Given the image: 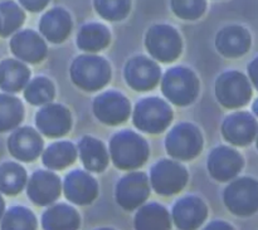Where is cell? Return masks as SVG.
Returning <instances> with one entry per match:
<instances>
[{
	"label": "cell",
	"mask_w": 258,
	"mask_h": 230,
	"mask_svg": "<svg viewBox=\"0 0 258 230\" xmlns=\"http://www.w3.org/2000/svg\"><path fill=\"white\" fill-rule=\"evenodd\" d=\"M110 154L116 168L120 170H135L148 161L149 146L138 133L121 131L111 140Z\"/></svg>",
	"instance_id": "1"
},
{
	"label": "cell",
	"mask_w": 258,
	"mask_h": 230,
	"mask_svg": "<svg viewBox=\"0 0 258 230\" xmlns=\"http://www.w3.org/2000/svg\"><path fill=\"white\" fill-rule=\"evenodd\" d=\"M71 78L82 90L95 92L105 87L110 81V64L105 58L98 55H80L72 63Z\"/></svg>",
	"instance_id": "2"
},
{
	"label": "cell",
	"mask_w": 258,
	"mask_h": 230,
	"mask_svg": "<svg viewBox=\"0 0 258 230\" xmlns=\"http://www.w3.org/2000/svg\"><path fill=\"white\" fill-rule=\"evenodd\" d=\"M224 205L229 213L239 218H248L258 213V180L238 178L228 184L223 193Z\"/></svg>",
	"instance_id": "3"
},
{
	"label": "cell",
	"mask_w": 258,
	"mask_h": 230,
	"mask_svg": "<svg viewBox=\"0 0 258 230\" xmlns=\"http://www.w3.org/2000/svg\"><path fill=\"white\" fill-rule=\"evenodd\" d=\"M161 90L171 103L176 106H188L198 96L199 81L188 68L175 67L165 73Z\"/></svg>",
	"instance_id": "4"
},
{
	"label": "cell",
	"mask_w": 258,
	"mask_h": 230,
	"mask_svg": "<svg viewBox=\"0 0 258 230\" xmlns=\"http://www.w3.org/2000/svg\"><path fill=\"white\" fill-rule=\"evenodd\" d=\"M173 120V111L165 101L156 97L144 98L136 105L134 123L143 132L160 133Z\"/></svg>",
	"instance_id": "5"
},
{
	"label": "cell",
	"mask_w": 258,
	"mask_h": 230,
	"mask_svg": "<svg viewBox=\"0 0 258 230\" xmlns=\"http://www.w3.org/2000/svg\"><path fill=\"white\" fill-rule=\"evenodd\" d=\"M150 185L156 194L171 196L179 194L188 184L189 174L179 163L161 160L150 170Z\"/></svg>",
	"instance_id": "6"
},
{
	"label": "cell",
	"mask_w": 258,
	"mask_h": 230,
	"mask_svg": "<svg viewBox=\"0 0 258 230\" xmlns=\"http://www.w3.org/2000/svg\"><path fill=\"white\" fill-rule=\"evenodd\" d=\"M150 193L149 176L145 173L134 171L118 180L115 189L116 203L126 211L138 210L148 201Z\"/></svg>",
	"instance_id": "7"
},
{
	"label": "cell",
	"mask_w": 258,
	"mask_h": 230,
	"mask_svg": "<svg viewBox=\"0 0 258 230\" xmlns=\"http://www.w3.org/2000/svg\"><path fill=\"white\" fill-rule=\"evenodd\" d=\"M202 148V133L191 123H179L166 136V151L176 160H191L201 154Z\"/></svg>",
	"instance_id": "8"
},
{
	"label": "cell",
	"mask_w": 258,
	"mask_h": 230,
	"mask_svg": "<svg viewBox=\"0 0 258 230\" xmlns=\"http://www.w3.org/2000/svg\"><path fill=\"white\" fill-rule=\"evenodd\" d=\"M216 95L219 103L224 107H243L252 97L251 83L243 73L229 70L217 80Z\"/></svg>",
	"instance_id": "9"
},
{
	"label": "cell",
	"mask_w": 258,
	"mask_h": 230,
	"mask_svg": "<svg viewBox=\"0 0 258 230\" xmlns=\"http://www.w3.org/2000/svg\"><path fill=\"white\" fill-rule=\"evenodd\" d=\"M146 48L155 59L163 63L175 60L181 53L179 33L169 25H154L146 34Z\"/></svg>",
	"instance_id": "10"
},
{
	"label": "cell",
	"mask_w": 258,
	"mask_h": 230,
	"mask_svg": "<svg viewBox=\"0 0 258 230\" xmlns=\"http://www.w3.org/2000/svg\"><path fill=\"white\" fill-rule=\"evenodd\" d=\"M170 215L179 230H198L208 218V206L199 196L188 195L176 200Z\"/></svg>",
	"instance_id": "11"
},
{
	"label": "cell",
	"mask_w": 258,
	"mask_h": 230,
	"mask_svg": "<svg viewBox=\"0 0 258 230\" xmlns=\"http://www.w3.org/2000/svg\"><path fill=\"white\" fill-rule=\"evenodd\" d=\"M62 181L52 171L38 170L32 174L27 183V195L38 206H49L59 199Z\"/></svg>",
	"instance_id": "12"
},
{
	"label": "cell",
	"mask_w": 258,
	"mask_h": 230,
	"mask_svg": "<svg viewBox=\"0 0 258 230\" xmlns=\"http://www.w3.org/2000/svg\"><path fill=\"white\" fill-rule=\"evenodd\" d=\"M62 191L66 199L75 205H90L98 196L97 180L91 174L82 170H73L64 178Z\"/></svg>",
	"instance_id": "13"
},
{
	"label": "cell",
	"mask_w": 258,
	"mask_h": 230,
	"mask_svg": "<svg viewBox=\"0 0 258 230\" xmlns=\"http://www.w3.org/2000/svg\"><path fill=\"white\" fill-rule=\"evenodd\" d=\"M243 158L238 151L227 146L214 148L208 158V171L214 180L228 183L236 179L243 169Z\"/></svg>",
	"instance_id": "14"
},
{
	"label": "cell",
	"mask_w": 258,
	"mask_h": 230,
	"mask_svg": "<svg viewBox=\"0 0 258 230\" xmlns=\"http://www.w3.org/2000/svg\"><path fill=\"white\" fill-rule=\"evenodd\" d=\"M95 115L106 125H120L130 116L131 106L127 98L115 91H108L96 97L93 102Z\"/></svg>",
	"instance_id": "15"
},
{
	"label": "cell",
	"mask_w": 258,
	"mask_h": 230,
	"mask_svg": "<svg viewBox=\"0 0 258 230\" xmlns=\"http://www.w3.org/2000/svg\"><path fill=\"white\" fill-rule=\"evenodd\" d=\"M160 67L144 55L134 57L126 63L125 78L127 85L135 91H150L159 83Z\"/></svg>",
	"instance_id": "16"
},
{
	"label": "cell",
	"mask_w": 258,
	"mask_h": 230,
	"mask_svg": "<svg viewBox=\"0 0 258 230\" xmlns=\"http://www.w3.org/2000/svg\"><path fill=\"white\" fill-rule=\"evenodd\" d=\"M222 133L226 141L236 146H247L258 133V122L248 112L229 115L222 125Z\"/></svg>",
	"instance_id": "17"
},
{
	"label": "cell",
	"mask_w": 258,
	"mask_h": 230,
	"mask_svg": "<svg viewBox=\"0 0 258 230\" xmlns=\"http://www.w3.org/2000/svg\"><path fill=\"white\" fill-rule=\"evenodd\" d=\"M38 130L47 137H62L72 126L71 113L62 105H48L35 116Z\"/></svg>",
	"instance_id": "18"
},
{
	"label": "cell",
	"mask_w": 258,
	"mask_h": 230,
	"mask_svg": "<svg viewBox=\"0 0 258 230\" xmlns=\"http://www.w3.org/2000/svg\"><path fill=\"white\" fill-rule=\"evenodd\" d=\"M8 148L13 158L23 163L34 161L42 154L43 140L32 127L15 130L8 140Z\"/></svg>",
	"instance_id": "19"
},
{
	"label": "cell",
	"mask_w": 258,
	"mask_h": 230,
	"mask_svg": "<svg viewBox=\"0 0 258 230\" xmlns=\"http://www.w3.org/2000/svg\"><path fill=\"white\" fill-rule=\"evenodd\" d=\"M10 49L13 54L27 63H39L47 54V45L44 40L33 30H23L17 33L10 40Z\"/></svg>",
	"instance_id": "20"
},
{
	"label": "cell",
	"mask_w": 258,
	"mask_h": 230,
	"mask_svg": "<svg viewBox=\"0 0 258 230\" xmlns=\"http://www.w3.org/2000/svg\"><path fill=\"white\" fill-rule=\"evenodd\" d=\"M40 221L43 230H78L81 226L78 211L66 203H54L48 206Z\"/></svg>",
	"instance_id": "21"
},
{
	"label": "cell",
	"mask_w": 258,
	"mask_h": 230,
	"mask_svg": "<svg viewBox=\"0 0 258 230\" xmlns=\"http://www.w3.org/2000/svg\"><path fill=\"white\" fill-rule=\"evenodd\" d=\"M217 49L228 58H237L246 54L251 47V37L244 28L232 25L222 29L216 39Z\"/></svg>",
	"instance_id": "22"
},
{
	"label": "cell",
	"mask_w": 258,
	"mask_h": 230,
	"mask_svg": "<svg viewBox=\"0 0 258 230\" xmlns=\"http://www.w3.org/2000/svg\"><path fill=\"white\" fill-rule=\"evenodd\" d=\"M173 220L165 206L158 203L144 204L134 218L135 230H171Z\"/></svg>",
	"instance_id": "23"
},
{
	"label": "cell",
	"mask_w": 258,
	"mask_h": 230,
	"mask_svg": "<svg viewBox=\"0 0 258 230\" xmlns=\"http://www.w3.org/2000/svg\"><path fill=\"white\" fill-rule=\"evenodd\" d=\"M72 29L71 17L64 9L54 8L42 17L39 30L49 42L62 43L70 35Z\"/></svg>",
	"instance_id": "24"
},
{
	"label": "cell",
	"mask_w": 258,
	"mask_h": 230,
	"mask_svg": "<svg viewBox=\"0 0 258 230\" xmlns=\"http://www.w3.org/2000/svg\"><path fill=\"white\" fill-rule=\"evenodd\" d=\"M78 152L86 170L102 173L108 165V152L101 141L93 137H83L78 143Z\"/></svg>",
	"instance_id": "25"
},
{
	"label": "cell",
	"mask_w": 258,
	"mask_h": 230,
	"mask_svg": "<svg viewBox=\"0 0 258 230\" xmlns=\"http://www.w3.org/2000/svg\"><path fill=\"white\" fill-rule=\"evenodd\" d=\"M30 70L23 63L15 59L0 62V90L8 93L22 91L28 85Z\"/></svg>",
	"instance_id": "26"
},
{
	"label": "cell",
	"mask_w": 258,
	"mask_h": 230,
	"mask_svg": "<svg viewBox=\"0 0 258 230\" xmlns=\"http://www.w3.org/2000/svg\"><path fill=\"white\" fill-rule=\"evenodd\" d=\"M28 183L25 169L17 163H4L0 165V194L15 196L22 193Z\"/></svg>",
	"instance_id": "27"
},
{
	"label": "cell",
	"mask_w": 258,
	"mask_h": 230,
	"mask_svg": "<svg viewBox=\"0 0 258 230\" xmlns=\"http://www.w3.org/2000/svg\"><path fill=\"white\" fill-rule=\"evenodd\" d=\"M43 164L50 170H63L72 165L77 159L75 145L67 141L52 143L43 154Z\"/></svg>",
	"instance_id": "28"
},
{
	"label": "cell",
	"mask_w": 258,
	"mask_h": 230,
	"mask_svg": "<svg viewBox=\"0 0 258 230\" xmlns=\"http://www.w3.org/2000/svg\"><path fill=\"white\" fill-rule=\"evenodd\" d=\"M110 43V32L102 24L91 23L80 30L77 37V45L82 50L95 53L106 48Z\"/></svg>",
	"instance_id": "29"
},
{
	"label": "cell",
	"mask_w": 258,
	"mask_h": 230,
	"mask_svg": "<svg viewBox=\"0 0 258 230\" xmlns=\"http://www.w3.org/2000/svg\"><path fill=\"white\" fill-rule=\"evenodd\" d=\"M0 230H38L37 216L25 206H12L0 220Z\"/></svg>",
	"instance_id": "30"
},
{
	"label": "cell",
	"mask_w": 258,
	"mask_h": 230,
	"mask_svg": "<svg viewBox=\"0 0 258 230\" xmlns=\"http://www.w3.org/2000/svg\"><path fill=\"white\" fill-rule=\"evenodd\" d=\"M24 117V107L19 98L10 95H0V132L17 127Z\"/></svg>",
	"instance_id": "31"
},
{
	"label": "cell",
	"mask_w": 258,
	"mask_h": 230,
	"mask_svg": "<svg viewBox=\"0 0 258 230\" xmlns=\"http://www.w3.org/2000/svg\"><path fill=\"white\" fill-rule=\"evenodd\" d=\"M24 12L13 0L0 3V37H9L24 23Z\"/></svg>",
	"instance_id": "32"
},
{
	"label": "cell",
	"mask_w": 258,
	"mask_h": 230,
	"mask_svg": "<svg viewBox=\"0 0 258 230\" xmlns=\"http://www.w3.org/2000/svg\"><path fill=\"white\" fill-rule=\"evenodd\" d=\"M24 97L30 105L34 106L49 103L54 98V86L47 78L38 77L28 83Z\"/></svg>",
	"instance_id": "33"
},
{
	"label": "cell",
	"mask_w": 258,
	"mask_h": 230,
	"mask_svg": "<svg viewBox=\"0 0 258 230\" xmlns=\"http://www.w3.org/2000/svg\"><path fill=\"white\" fill-rule=\"evenodd\" d=\"M130 0H95L98 14L107 20H121L130 12Z\"/></svg>",
	"instance_id": "34"
},
{
	"label": "cell",
	"mask_w": 258,
	"mask_h": 230,
	"mask_svg": "<svg viewBox=\"0 0 258 230\" xmlns=\"http://www.w3.org/2000/svg\"><path fill=\"white\" fill-rule=\"evenodd\" d=\"M171 8L181 19L194 20L203 15L206 0H171Z\"/></svg>",
	"instance_id": "35"
},
{
	"label": "cell",
	"mask_w": 258,
	"mask_h": 230,
	"mask_svg": "<svg viewBox=\"0 0 258 230\" xmlns=\"http://www.w3.org/2000/svg\"><path fill=\"white\" fill-rule=\"evenodd\" d=\"M19 3L29 12H39L44 9L49 0H19Z\"/></svg>",
	"instance_id": "36"
},
{
	"label": "cell",
	"mask_w": 258,
	"mask_h": 230,
	"mask_svg": "<svg viewBox=\"0 0 258 230\" xmlns=\"http://www.w3.org/2000/svg\"><path fill=\"white\" fill-rule=\"evenodd\" d=\"M203 230H236V228L224 220H214L207 224Z\"/></svg>",
	"instance_id": "37"
},
{
	"label": "cell",
	"mask_w": 258,
	"mask_h": 230,
	"mask_svg": "<svg viewBox=\"0 0 258 230\" xmlns=\"http://www.w3.org/2000/svg\"><path fill=\"white\" fill-rule=\"evenodd\" d=\"M248 75L249 80H251L252 85L254 86V88L258 91V57L254 58L248 65Z\"/></svg>",
	"instance_id": "38"
},
{
	"label": "cell",
	"mask_w": 258,
	"mask_h": 230,
	"mask_svg": "<svg viewBox=\"0 0 258 230\" xmlns=\"http://www.w3.org/2000/svg\"><path fill=\"white\" fill-rule=\"evenodd\" d=\"M4 213H5V201L4 199H3L2 194H0V220H2Z\"/></svg>",
	"instance_id": "39"
},
{
	"label": "cell",
	"mask_w": 258,
	"mask_h": 230,
	"mask_svg": "<svg viewBox=\"0 0 258 230\" xmlns=\"http://www.w3.org/2000/svg\"><path fill=\"white\" fill-rule=\"evenodd\" d=\"M252 110H253V113L258 117V98L256 101H254L253 106H252Z\"/></svg>",
	"instance_id": "40"
},
{
	"label": "cell",
	"mask_w": 258,
	"mask_h": 230,
	"mask_svg": "<svg viewBox=\"0 0 258 230\" xmlns=\"http://www.w3.org/2000/svg\"><path fill=\"white\" fill-rule=\"evenodd\" d=\"M96 230H116V229H113V228H98Z\"/></svg>",
	"instance_id": "41"
},
{
	"label": "cell",
	"mask_w": 258,
	"mask_h": 230,
	"mask_svg": "<svg viewBox=\"0 0 258 230\" xmlns=\"http://www.w3.org/2000/svg\"><path fill=\"white\" fill-rule=\"evenodd\" d=\"M256 143H257V148H258V136H257V142Z\"/></svg>",
	"instance_id": "42"
}]
</instances>
